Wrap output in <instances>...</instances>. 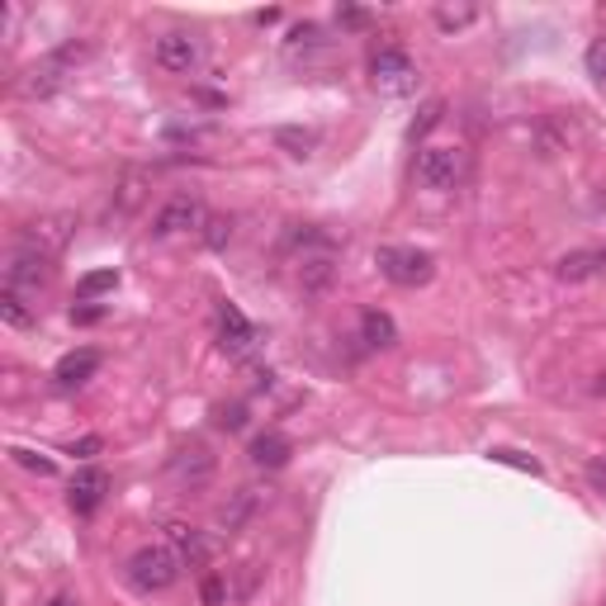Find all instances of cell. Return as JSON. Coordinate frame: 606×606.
Segmentation results:
<instances>
[{"label": "cell", "mask_w": 606, "mask_h": 606, "mask_svg": "<svg viewBox=\"0 0 606 606\" xmlns=\"http://www.w3.org/2000/svg\"><path fill=\"white\" fill-rule=\"evenodd\" d=\"M91 53L85 43H67V48H57V53H48L43 62H34L28 67V77L20 81V91L28 95V100H48V95H57L62 85L77 77V62Z\"/></svg>", "instance_id": "obj_2"}, {"label": "cell", "mask_w": 606, "mask_h": 606, "mask_svg": "<svg viewBox=\"0 0 606 606\" xmlns=\"http://www.w3.org/2000/svg\"><path fill=\"white\" fill-rule=\"evenodd\" d=\"M290 455H294V445H290V436H280V431H261V436L252 441V459L261 469H284Z\"/></svg>", "instance_id": "obj_17"}, {"label": "cell", "mask_w": 606, "mask_h": 606, "mask_svg": "<svg viewBox=\"0 0 606 606\" xmlns=\"http://www.w3.org/2000/svg\"><path fill=\"white\" fill-rule=\"evenodd\" d=\"M583 67H587V77L606 85V34L587 43V53H583Z\"/></svg>", "instance_id": "obj_25"}, {"label": "cell", "mask_w": 606, "mask_h": 606, "mask_svg": "<svg viewBox=\"0 0 606 606\" xmlns=\"http://www.w3.org/2000/svg\"><path fill=\"white\" fill-rule=\"evenodd\" d=\"M10 455H14V465L34 469V474H43V479H48V474H53V459H38L34 451H10Z\"/></svg>", "instance_id": "obj_29"}, {"label": "cell", "mask_w": 606, "mask_h": 606, "mask_svg": "<svg viewBox=\"0 0 606 606\" xmlns=\"http://www.w3.org/2000/svg\"><path fill=\"white\" fill-rule=\"evenodd\" d=\"M205 223H209V213L199 199L190 195H176L171 205H162V213L152 219V233L156 237H180V233H205Z\"/></svg>", "instance_id": "obj_8"}, {"label": "cell", "mask_w": 606, "mask_h": 606, "mask_svg": "<svg viewBox=\"0 0 606 606\" xmlns=\"http://www.w3.org/2000/svg\"><path fill=\"white\" fill-rule=\"evenodd\" d=\"M114 290H119V270H91V276H81V284H77V299L91 303V299L114 294Z\"/></svg>", "instance_id": "obj_19"}, {"label": "cell", "mask_w": 606, "mask_h": 606, "mask_svg": "<svg viewBox=\"0 0 606 606\" xmlns=\"http://www.w3.org/2000/svg\"><path fill=\"white\" fill-rule=\"evenodd\" d=\"M105 493H109V474L105 469H81L77 479H71V488H67V502H71V512H77V516H91V512H100Z\"/></svg>", "instance_id": "obj_12"}, {"label": "cell", "mask_w": 606, "mask_h": 606, "mask_svg": "<svg viewBox=\"0 0 606 606\" xmlns=\"http://www.w3.org/2000/svg\"><path fill=\"white\" fill-rule=\"evenodd\" d=\"M48 606H71V597H53V602H48Z\"/></svg>", "instance_id": "obj_35"}, {"label": "cell", "mask_w": 606, "mask_h": 606, "mask_svg": "<svg viewBox=\"0 0 606 606\" xmlns=\"http://www.w3.org/2000/svg\"><path fill=\"white\" fill-rule=\"evenodd\" d=\"M228 242H233V219H223V213H219V219L205 223V247L209 252H223Z\"/></svg>", "instance_id": "obj_24"}, {"label": "cell", "mask_w": 606, "mask_h": 606, "mask_svg": "<svg viewBox=\"0 0 606 606\" xmlns=\"http://www.w3.org/2000/svg\"><path fill=\"white\" fill-rule=\"evenodd\" d=\"M488 459H493V465H512V469H522V474H540V459H531V455H522V451H508V445L488 451Z\"/></svg>", "instance_id": "obj_23"}, {"label": "cell", "mask_w": 606, "mask_h": 606, "mask_svg": "<svg viewBox=\"0 0 606 606\" xmlns=\"http://www.w3.org/2000/svg\"><path fill=\"white\" fill-rule=\"evenodd\" d=\"M53 276V266H48V256H38V252H14V261L5 266V290L14 294H28V290H43Z\"/></svg>", "instance_id": "obj_10"}, {"label": "cell", "mask_w": 606, "mask_h": 606, "mask_svg": "<svg viewBox=\"0 0 606 606\" xmlns=\"http://www.w3.org/2000/svg\"><path fill=\"white\" fill-rule=\"evenodd\" d=\"M166 545H176V555H180L190 569H205L209 559H213V540L205 536V531L185 526V522H171V526H166Z\"/></svg>", "instance_id": "obj_13"}, {"label": "cell", "mask_w": 606, "mask_h": 606, "mask_svg": "<svg viewBox=\"0 0 606 606\" xmlns=\"http://www.w3.org/2000/svg\"><path fill=\"white\" fill-rule=\"evenodd\" d=\"M199 62H205V43H199V34H185V28H176V34L156 38V67H162V71L190 77Z\"/></svg>", "instance_id": "obj_7"}, {"label": "cell", "mask_w": 606, "mask_h": 606, "mask_svg": "<svg viewBox=\"0 0 606 606\" xmlns=\"http://www.w3.org/2000/svg\"><path fill=\"white\" fill-rule=\"evenodd\" d=\"M105 317V308H95V303H81V308H71V323H81V327H91Z\"/></svg>", "instance_id": "obj_32"}, {"label": "cell", "mask_w": 606, "mask_h": 606, "mask_svg": "<svg viewBox=\"0 0 606 606\" xmlns=\"http://www.w3.org/2000/svg\"><path fill=\"white\" fill-rule=\"evenodd\" d=\"M374 261H380V276L388 284H403V290H417V284H427L431 276H436L431 252H417V247H384Z\"/></svg>", "instance_id": "obj_4"}, {"label": "cell", "mask_w": 606, "mask_h": 606, "mask_svg": "<svg viewBox=\"0 0 606 606\" xmlns=\"http://www.w3.org/2000/svg\"><path fill=\"white\" fill-rule=\"evenodd\" d=\"M417 62L408 53H398V48H384V53H374L370 57V85L380 95H388V100H403V95H412L417 91Z\"/></svg>", "instance_id": "obj_3"}, {"label": "cell", "mask_w": 606, "mask_h": 606, "mask_svg": "<svg viewBox=\"0 0 606 606\" xmlns=\"http://www.w3.org/2000/svg\"><path fill=\"white\" fill-rule=\"evenodd\" d=\"M474 20H479V10H474V5H441L436 10V24L445 28V34H455V28H469Z\"/></svg>", "instance_id": "obj_22"}, {"label": "cell", "mask_w": 606, "mask_h": 606, "mask_svg": "<svg viewBox=\"0 0 606 606\" xmlns=\"http://www.w3.org/2000/svg\"><path fill=\"white\" fill-rule=\"evenodd\" d=\"M441 119H445V105H441V100H427V105L417 109V119L408 124V142H422Z\"/></svg>", "instance_id": "obj_21"}, {"label": "cell", "mask_w": 606, "mask_h": 606, "mask_svg": "<svg viewBox=\"0 0 606 606\" xmlns=\"http://www.w3.org/2000/svg\"><path fill=\"white\" fill-rule=\"evenodd\" d=\"M587 488H593V493H602V498H606V455H602V459H593V465H587Z\"/></svg>", "instance_id": "obj_31"}, {"label": "cell", "mask_w": 606, "mask_h": 606, "mask_svg": "<svg viewBox=\"0 0 606 606\" xmlns=\"http://www.w3.org/2000/svg\"><path fill=\"white\" fill-rule=\"evenodd\" d=\"M185 559L176 555V545H142V550L128 559V583L138 593H166L171 583L180 579Z\"/></svg>", "instance_id": "obj_1"}, {"label": "cell", "mask_w": 606, "mask_h": 606, "mask_svg": "<svg viewBox=\"0 0 606 606\" xmlns=\"http://www.w3.org/2000/svg\"><path fill=\"white\" fill-rule=\"evenodd\" d=\"M95 370H100V351H67L53 365V380H57V388H81Z\"/></svg>", "instance_id": "obj_16"}, {"label": "cell", "mask_w": 606, "mask_h": 606, "mask_svg": "<svg viewBox=\"0 0 606 606\" xmlns=\"http://www.w3.org/2000/svg\"><path fill=\"white\" fill-rule=\"evenodd\" d=\"M555 276L564 280V284L597 280V276H606V252H564L555 261Z\"/></svg>", "instance_id": "obj_15"}, {"label": "cell", "mask_w": 606, "mask_h": 606, "mask_svg": "<svg viewBox=\"0 0 606 606\" xmlns=\"http://www.w3.org/2000/svg\"><path fill=\"white\" fill-rule=\"evenodd\" d=\"M337 20H341L346 28H360V24H370V14H365V10H351V5H346V10H337Z\"/></svg>", "instance_id": "obj_33"}, {"label": "cell", "mask_w": 606, "mask_h": 606, "mask_svg": "<svg viewBox=\"0 0 606 606\" xmlns=\"http://www.w3.org/2000/svg\"><path fill=\"white\" fill-rule=\"evenodd\" d=\"M219 427H223V431L247 427V408H242V403H233V408H219Z\"/></svg>", "instance_id": "obj_30"}, {"label": "cell", "mask_w": 606, "mask_h": 606, "mask_svg": "<svg viewBox=\"0 0 606 606\" xmlns=\"http://www.w3.org/2000/svg\"><path fill=\"white\" fill-rule=\"evenodd\" d=\"M199 597H205V606H219L233 597V587H228V573H209L205 583H199Z\"/></svg>", "instance_id": "obj_26"}, {"label": "cell", "mask_w": 606, "mask_h": 606, "mask_svg": "<svg viewBox=\"0 0 606 606\" xmlns=\"http://www.w3.org/2000/svg\"><path fill=\"white\" fill-rule=\"evenodd\" d=\"M284 148H294L290 156H313V148H317V133H299V128H280L276 133Z\"/></svg>", "instance_id": "obj_27"}, {"label": "cell", "mask_w": 606, "mask_h": 606, "mask_svg": "<svg viewBox=\"0 0 606 606\" xmlns=\"http://www.w3.org/2000/svg\"><path fill=\"white\" fill-rule=\"evenodd\" d=\"M465 176V152L459 148H422L417 152V185L427 190H451Z\"/></svg>", "instance_id": "obj_5"}, {"label": "cell", "mask_w": 606, "mask_h": 606, "mask_svg": "<svg viewBox=\"0 0 606 606\" xmlns=\"http://www.w3.org/2000/svg\"><path fill=\"white\" fill-rule=\"evenodd\" d=\"M0 317H5L10 327H34V308H28L24 294H14V290H0Z\"/></svg>", "instance_id": "obj_20"}, {"label": "cell", "mask_w": 606, "mask_h": 606, "mask_svg": "<svg viewBox=\"0 0 606 606\" xmlns=\"http://www.w3.org/2000/svg\"><path fill=\"white\" fill-rule=\"evenodd\" d=\"M71 233H77V219H71V213H48V219H34L24 228V237H20V247L24 252H38V256H53L67 247L71 242Z\"/></svg>", "instance_id": "obj_6"}, {"label": "cell", "mask_w": 606, "mask_h": 606, "mask_svg": "<svg viewBox=\"0 0 606 606\" xmlns=\"http://www.w3.org/2000/svg\"><path fill=\"white\" fill-rule=\"evenodd\" d=\"M100 451V436H85L81 445H71V455H95Z\"/></svg>", "instance_id": "obj_34"}, {"label": "cell", "mask_w": 606, "mask_h": 606, "mask_svg": "<svg viewBox=\"0 0 606 606\" xmlns=\"http://www.w3.org/2000/svg\"><path fill=\"white\" fill-rule=\"evenodd\" d=\"M219 346L228 356H237V360H247L256 351V327L242 317V308H233V303H223V308H219Z\"/></svg>", "instance_id": "obj_11"}, {"label": "cell", "mask_w": 606, "mask_h": 606, "mask_svg": "<svg viewBox=\"0 0 606 606\" xmlns=\"http://www.w3.org/2000/svg\"><path fill=\"white\" fill-rule=\"evenodd\" d=\"M266 498H270V488H266V493H261V488H237V493L219 508V526L228 531V536H233V531H242L256 512L266 508Z\"/></svg>", "instance_id": "obj_14"}, {"label": "cell", "mask_w": 606, "mask_h": 606, "mask_svg": "<svg viewBox=\"0 0 606 606\" xmlns=\"http://www.w3.org/2000/svg\"><path fill=\"white\" fill-rule=\"evenodd\" d=\"M360 341L374 346V351H388V346L398 341V327H394V317L380 313V308H365L360 313Z\"/></svg>", "instance_id": "obj_18"}, {"label": "cell", "mask_w": 606, "mask_h": 606, "mask_svg": "<svg viewBox=\"0 0 606 606\" xmlns=\"http://www.w3.org/2000/svg\"><path fill=\"white\" fill-rule=\"evenodd\" d=\"M327 280H331V261H327V256H317V261H303V284H308V290H323Z\"/></svg>", "instance_id": "obj_28"}, {"label": "cell", "mask_w": 606, "mask_h": 606, "mask_svg": "<svg viewBox=\"0 0 606 606\" xmlns=\"http://www.w3.org/2000/svg\"><path fill=\"white\" fill-rule=\"evenodd\" d=\"M166 474L180 488H205L213 479V455L205 451V445H180V451L166 459Z\"/></svg>", "instance_id": "obj_9"}]
</instances>
